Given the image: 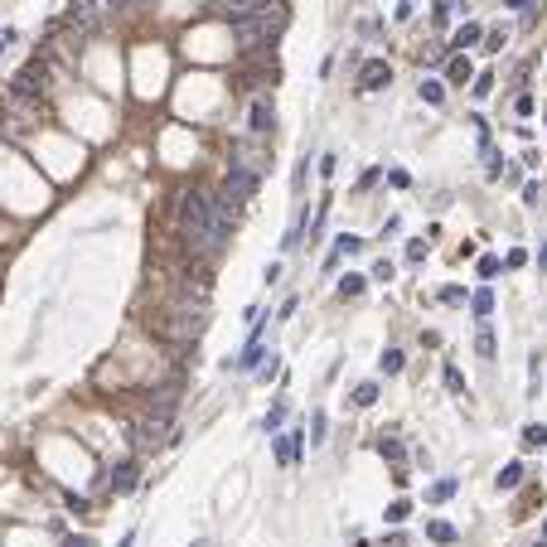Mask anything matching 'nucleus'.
<instances>
[{"label": "nucleus", "mask_w": 547, "mask_h": 547, "mask_svg": "<svg viewBox=\"0 0 547 547\" xmlns=\"http://www.w3.org/2000/svg\"><path fill=\"white\" fill-rule=\"evenodd\" d=\"M232 204L223 194H209V189H184L180 204H175V232L180 242L194 252V257H219L232 237Z\"/></svg>", "instance_id": "nucleus-1"}, {"label": "nucleus", "mask_w": 547, "mask_h": 547, "mask_svg": "<svg viewBox=\"0 0 547 547\" xmlns=\"http://www.w3.org/2000/svg\"><path fill=\"white\" fill-rule=\"evenodd\" d=\"M209 325V301L204 296H175L170 306H160V315H155V329L165 334V339H199Z\"/></svg>", "instance_id": "nucleus-2"}, {"label": "nucleus", "mask_w": 547, "mask_h": 547, "mask_svg": "<svg viewBox=\"0 0 547 547\" xmlns=\"http://www.w3.org/2000/svg\"><path fill=\"white\" fill-rule=\"evenodd\" d=\"M228 24H232L237 49H257V44H271V39L286 29V10H281V5H262V10H252V15H228Z\"/></svg>", "instance_id": "nucleus-3"}, {"label": "nucleus", "mask_w": 547, "mask_h": 547, "mask_svg": "<svg viewBox=\"0 0 547 547\" xmlns=\"http://www.w3.org/2000/svg\"><path fill=\"white\" fill-rule=\"evenodd\" d=\"M44 78H49V68H44V63L34 58L29 68H19V73L10 78V88H5V97H15V102H29V107H34V102L44 97V88H49Z\"/></svg>", "instance_id": "nucleus-4"}, {"label": "nucleus", "mask_w": 547, "mask_h": 547, "mask_svg": "<svg viewBox=\"0 0 547 547\" xmlns=\"http://www.w3.org/2000/svg\"><path fill=\"white\" fill-rule=\"evenodd\" d=\"M257 184H262V175H257V170H247V165H228V180H223V199H228L232 209H242V204H252Z\"/></svg>", "instance_id": "nucleus-5"}, {"label": "nucleus", "mask_w": 547, "mask_h": 547, "mask_svg": "<svg viewBox=\"0 0 547 547\" xmlns=\"http://www.w3.org/2000/svg\"><path fill=\"white\" fill-rule=\"evenodd\" d=\"M388 83H393V68H388L383 58H373V63L358 68V93H383Z\"/></svg>", "instance_id": "nucleus-6"}, {"label": "nucleus", "mask_w": 547, "mask_h": 547, "mask_svg": "<svg viewBox=\"0 0 547 547\" xmlns=\"http://www.w3.org/2000/svg\"><path fill=\"white\" fill-rule=\"evenodd\" d=\"M165 427H170V417H165V412H150V417H145V422L131 431V436H136V450H150L155 441L165 436Z\"/></svg>", "instance_id": "nucleus-7"}, {"label": "nucleus", "mask_w": 547, "mask_h": 547, "mask_svg": "<svg viewBox=\"0 0 547 547\" xmlns=\"http://www.w3.org/2000/svg\"><path fill=\"white\" fill-rule=\"evenodd\" d=\"M97 15H102V0H68V24L97 29Z\"/></svg>", "instance_id": "nucleus-8"}, {"label": "nucleus", "mask_w": 547, "mask_h": 547, "mask_svg": "<svg viewBox=\"0 0 547 547\" xmlns=\"http://www.w3.org/2000/svg\"><path fill=\"white\" fill-rule=\"evenodd\" d=\"M136 479H141V460L131 455V460H121V465L111 470V494H131V489H136Z\"/></svg>", "instance_id": "nucleus-9"}, {"label": "nucleus", "mask_w": 547, "mask_h": 547, "mask_svg": "<svg viewBox=\"0 0 547 547\" xmlns=\"http://www.w3.org/2000/svg\"><path fill=\"white\" fill-rule=\"evenodd\" d=\"M247 126H252V136H267V131L276 126V107H271L267 97H257V102H252V121H247Z\"/></svg>", "instance_id": "nucleus-10"}, {"label": "nucleus", "mask_w": 547, "mask_h": 547, "mask_svg": "<svg viewBox=\"0 0 547 547\" xmlns=\"http://www.w3.org/2000/svg\"><path fill=\"white\" fill-rule=\"evenodd\" d=\"M271 450H276V465H296V460H301V431L276 436V441H271Z\"/></svg>", "instance_id": "nucleus-11"}, {"label": "nucleus", "mask_w": 547, "mask_h": 547, "mask_svg": "<svg viewBox=\"0 0 547 547\" xmlns=\"http://www.w3.org/2000/svg\"><path fill=\"white\" fill-rule=\"evenodd\" d=\"M479 39H484V29H479L475 19H465V24L450 34V44H445V49H470V44H479Z\"/></svg>", "instance_id": "nucleus-12"}, {"label": "nucleus", "mask_w": 547, "mask_h": 547, "mask_svg": "<svg viewBox=\"0 0 547 547\" xmlns=\"http://www.w3.org/2000/svg\"><path fill=\"white\" fill-rule=\"evenodd\" d=\"M262 354H267V344H262V334H252V339H247V349H242V358H237V368H242V373H252V368L262 363Z\"/></svg>", "instance_id": "nucleus-13"}, {"label": "nucleus", "mask_w": 547, "mask_h": 547, "mask_svg": "<svg viewBox=\"0 0 547 547\" xmlns=\"http://www.w3.org/2000/svg\"><path fill=\"white\" fill-rule=\"evenodd\" d=\"M445 78H450V83H455V88H465V83H470V78H475V68H470V58H460V54H455V58H450V63H445Z\"/></svg>", "instance_id": "nucleus-14"}, {"label": "nucleus", "mask_w": 547, "mask_h": 547, "mask_svg": "<svg viewBox=\"0 0 547 547\" xmlns=\"http://www.w3.org/2000/svg\"><path fill=\"white\" fill-rule=\"evenodd\" d=\"M494 484H499V489H518V484H523V465H518V460L504 465V470L494 475Z\"/></svg>", "instance_id": "nucleus-15"}, {"label": "nucleus", "mask_w": 547, "mask_h": 547, "mask_svg": "<svg viewBox=\"0 0 547 547\" xmlns=\"http://www.w3.org/2000/svg\"><path fill=\"white\" fill-rule=\"evenodd\" d=\"M547 445V427L543 422H528V427H523V450H543Z\"/></svg>", "instance_id": "nucleus-16"}, {"label": "nucleus", "mask_w": 547, "mask_h": 547, "mask_svg": "<svg viewBox=\"0 0 547 547\" xmlns=\"http://www.w3.org/2000/svg\"><path fill=\"white\" fill-rule=\"evenodd\" d=\"M378 455H383V460H393V465H402V460H407V450H402V441H397V436L378 441Z\"/></svg>", "instance_id": "nucleus-17"}, {"label": "nucleus", "mask_w": 547, "mask_h": 547, "mask_svg": "<svg viewBox=\"0 0 547 547\" xmlns=\"http://www.w3.org/2000/svg\"><path fill=\"white\" fill-rule=\"evenodd\" d=\"M427 538H431V543H441V547H450V543H455V528L436 518V523H427Z\"/></svg>", "instance_id": "nucleus-18"}, {"label": "nucleus", "mask_w": 547, "mask_h": 547, "mask_svg": "<svg viewBox=\"0 0 547 547\" xmlns=\"http://www.w3.org/2000/svg\"><path fill=\"white\" fill-rule=\"evenodd\" d=\"M262 5H271V0H223V15H252Z\"/></svg>", "instance_id": "nucleus-19"}, {"label": "nucleus", "mask_w": 547, "mask_h": 547, "mask_svg": "<svg viewBox=\"0 0 547 547\" xmlns=\"http://www.w3.org/2000/svg\"><path fill=\"white\" fill-rule=\"evenodd\" d=\"M470 306H475V315H479V320H489V315H494V296H489V291H475V296H470Z\"/></svg>", "instance_id": "nucleus-20"}, {"label": "nucleus", "mask_w": 547, "mask_h": 547, "mask_svg": "<svg viewBox=\"0 0 547 547\" xmlns=\"http://www.w3.org/2000/svg\"><path fill=\"white\" fill-rule=\"evenodd\" d=\"M475 354H479V358H494V354H499V344H494V334H489V329H479V334H475Z\"/></svg>", "instance_id": "nucleus-21"}, {"label": "nucleus", "mask_w": 547, "mask_h": 547, "mask_svg": "<svg viewBox=\"0 0 547 547\" xmlns=\"http://www.w3.org/2000/svg\"><path fill=\"white\" fill-rule=\"evenodd\" d=\"M402 363H407V358H402V349H383V358H378V368H383V373H402Z\"/></svg>", "instance_id": "nucleus-22"}, {"label": "nucleus", "mask_w": 547, "mask_h": 547, "mask_svg": "<svg viewBox=\"0 0 547 547\" xmlns=\"http://www.w3.org/2000/svg\"><path fill=\"white\" fill-rule=\"evenodd\" d=\"M475 271H479V281H494V276L504 271V262H499V257H479V267H475Z\"/></svg>", "instance_id": "nucleus-23"}, {"label": "nucleus", "mask_w": 547, "mask_h": 547, "mask_svg": "<svg viewBox=\"0 0 547 547\" xmlns=\"http://www.w3.org/2000/svg\"><path fill=\"white\" fill-rule=\"evenodd\" d=\"M441 97H445V88H441L436 78H422V102H431V107H436Z\"/></svg>", "instance_id": "nucleus-24"}, {"label": "nucleus", "mask_w": 547, "mask_h": 547, "mask_svg": "<svg viewBox=\"0 0 547 547\" xmlns=\"http://www.w3.org/2000/svg\"><path fill=\"white\" fill-rule=\"evenodd\" d=\"M538 373H543V358L533 354V358H528V397H533V393L543 388V383H538Z\"/></svg>", "instance_id": "nucleus-25"}, {"label": "nucleus", "mask_w": 547, "mask_h": 547, "mask_svg": "<svg viewBox=\"0 0 547 547\" xmlns=\"http://www.w3.org/2000/svg\"><path fill=\"white\" fill-rule=\"evenodd\" d=\"M445 388H450L455 397L465 393V378H460V368H455V363H445Z\"/></svg>", "instance_id": "nucleus-26"}, {"label": "nucleus", "mask_w": 547, "mask_h": 547, "mask_svg": "<svg viewBox=\"0 0 547 547\" xmlns=\"http://www.w3.org/2000/svg\"><path fill=\"white\" fill-rule=\"evenodd\" d=\"M354 402H358V407H373V402H378V383H363V388L354 393Z\"/></svg>", "instance_id": "nucleus-27"}, {"label": "nucleus", "mask_w": 547, "mask_h": 547, "mask_svg": "<svg viewBox=\"0 0 547 547\" xmlns=\"http://www.w3.org/2000/svg\"><path fill=\"white\" fill-rule=\"evenodd\" d=\"M455 494V479H436V489H431V504H445Z\"/></svg>", "instance_id": "nucleus-28"}, {"label": "nucleus", "mask_w": 547, "mask_h": 547, "mask_svg": "<svg viewBox=\"0 0 547 547\" xmlns=\"http://www.w3.org/2000/svg\"><path fill=\"white\" fill-rule=\"evenodd\" d=\"M320 441H325V412L310 417V445H320Z\"/></svg>", "instance_id": "nucleus-29"}, {"label": "nucleus", "mask_w": 547, "mask_h": 547, "mask_svg": "<svg viewBox=\"0 0 547 547\" xmlns=\"http://www.w3.org/2000/svg\"><path fill=\"white\" fill-rule=\"evenodd\" d=\"M494 93V78L489 73H475V97H489Z\"/></svg>", "instance_id": "nucleus-30"}, {"label": "nucleus", "mask_w": 547, "mask_h": 547, "mask_svg": "<svg viewBox=\"0 0 547 547\" xmlns=\"http://www.w3.org/2000/svg\"><path fill=\"white\" fill-rule=\"evenodd\" d=\"M339 291H344V296H363V276H344Z\"/></svg>", "instance_id": "nucleus-31"}, {"label": "nucleus", "mask_w": 547, "mask_h": 547, "mask_svg": "<svg viewBox=\"0 0 547 547\" xmlns=\"http://www.w3.org/2000/svg\"><path fill=\"white\" fill-rule=\"evenodd\" d=\"M281 417H286V407H281V402H276V407H271V412H267V436H271V431H281Z\"/></svg>", "instance_id": "nucleus-32"}, {"label": "nucleus", "mask_w": 547, "mask_h": 547, "mask_svg": "<svg viewBox=\"0 0 547 547\" xmlns=\"http://www.w3.org/2000/svg\"><path fill=\"white\" fill-rule=\"evenodd\" d=\"M407 514H412V504H407V499H397V504H388V518H393V523H402Z\"/></svg>", "instance_id": "nucleus-33"}, {"label": "nucleus", "mask_w": 547, "mask_h": 547, "mask_svg": "<svg viewBox=\"0 0 547 547\" xmlns=\"http://www.w3.org/2000/svg\"><path fill=\"white\" fill-rule=\"evenodd\" d=\"M436 296L445 301V306H460V301H465V291H460V286H441Z\"/></svg>", "instance_id": "nucleus-34"}, {"label": "nucleus", "mask_w": 547, "mask_h": 547, "mask_svg": "<svg viewBox=\"0 0 547 547\" xmlns=\"http://www.w3.org/2000/svg\"><path fill=\"white\" fill-rule=\"evenodd\" d=\"M407 257H412V262H422V257H427V242H422V237H412V242H407Z\"/></svg>", "instance_id": "nucleus-35"}, {"label": "nucleus", "mask_w": 547, "mask_h": 547, "mask_svg": "<svg viewBox=\"0 0 547 547\" xmlns=\"http://www.w3.org/2000/svg\"><path fill=\"white\" fill-rule=\"evenodd\" d=\"M504 39H509V34H504V29H489V34H484V49H499V44H504Z\"/></svg>", "instance_id": "nucleus-36"}, {"label": "nucleus", "mask_w": 547, "mask_h": 547, "mask_svg": "<svg viewBox=\"0 0 547 547\" xmlns=\"http://www.w3.org/2000/svg\"><path fill=\"white\" fill-rule=\"evenodd\" d=\"M10 39H15V29H0V49H5V44H10Z\"/></svg>", "instance_id": "nucleus-37"}, {"label": "nucleus", "mask_w": 547, "mask_h": 547, "mask_svg": "<svg viewBox=\"0 0 547 547\" xmlns=\"http://www.w3.org/2000/svg\"><path fill=\"white\" fill-rule=\"evenodd\" d=\"M107 5H131V0H107Z\"/></svg>", "instance_id": "nucleus-38"}, {"label": "nucleus", "mask_w": 547, "mask_h": 547, "mask_svg": "<svg viewBox=\"0 0 547 547\" xmlns=\"http://www.w3.org/2000/svg\"><path fill=\"white\" fill-rule=\"evenodd\" d=\"M543 533H547V528H543Z\"/></svg>", "instance_id": "nucleus-39"}]
</instances>
